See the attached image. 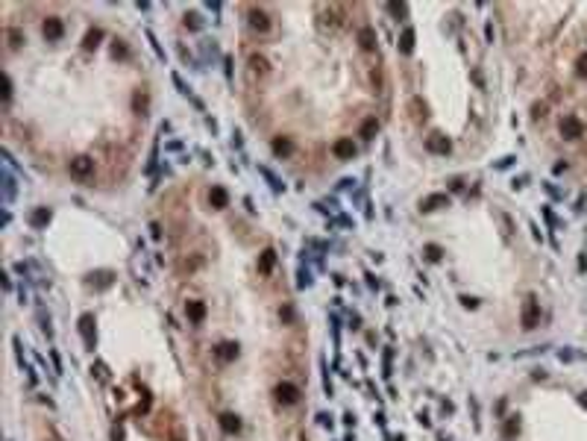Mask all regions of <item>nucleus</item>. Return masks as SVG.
Masks as SVG:
<instances>
[{
    "mask_svg": "<svg viewBox=\"0 0 587 441\" xmlns=\"http://www.w3.org/2000/svg\"><path fill=\"white\" fill-rule=\"evenodd\" d=\"M332 150H335L338 159H352V156H355V144H352V138H338Z\"/></svg>",
    "mask_w": 587,
    "mask_h": 441,
    "instance_id": "obj_8",
    "label": "nucleus"
},
{
    "mask_svg": "<svg viewBox=\"0 0 587 441\" xmlns=\"http://www.w3.org/2000/svg\"><path fill=\"white\" fill-rule=\"evenodd\" d=\"M209 200H211V206H214V209H226V203H229V194H226L221 185H214V189L209 191Z\"/></svg>",
    "mask_w": 587,
    "mask_h": 441,
    "instance_id": "obj_10",
    "label": "nucleus"
},
{
    "mask_svg": "<svg viewBox=\"0 0 587 441\" xmlns=\"http://www.w3.org/2000/svg\"><path fill=\"white\" fill-rule=\"evenodd\" d=\"M273 262H276V253H273V250L267 247V250L261 253V259H258V271H261V274H270Z\"/></svg>",
    "mask_w": 587,
    "mask_h": 441,
    "instance_id": "obj_14",
    "label": "nucleus"
},
{
    "mask_svg": "<svg viewBox=\"0 0 587 441\" xmlns=\"http://www.w3.org/2000/svg\"><path fill=\"white\" fill-rule=\"evenodd\" d=\"M581 403H584V406H587V391H584V394H581Z\"/></svg>",
    "mask_w": 587,
    "mask_h": 441,
    "instance_id": "obj_33",
    "label": "nucleus"
},
{
    "mask_svg": "<svg viewBox=\"0 0 587 441\" xmlns=\"http://www.w3.org/2000/svg\"><path fill=\"white\" fill-rule=\"evenodd\" d=\"M6 38H9V48H12V50H18V48L23 44V33H21V30H15V27H12L9 33H6Z\"/></svg>",
    "mask_w": 587,
    "mask_h": 441,
    "instance_id": "obj_22",
    "label": "nucleus"
},
{
    "mask_svg": "<svg viewBox=\"0 0 587 441\" xmlns=\"http://www.w3.org/2000/svg\"><path fill=\"white\" fill-rule=\"evenodd\" d=\"M399 50H402V53H411V50H414V30H402V36H399Z\"/></svg>",
    "mask_w": 587,
    "mask_h": 441,
    "instance_id": "obj_15",
    "label": "nucleus"
},
{
    "mask_svg": "<svg viewBox=\"0 0 587 441\" xmlns=\"http://www.w3.org/2000/svg\"><path fill=\"white\" fill-rule=\"evenodd\" d=\"M221 427H223V432H238V429H241V421L235 415H221Z\"/></svg>",
    "mask_w": 587,
    "mask_h": 441,
    "instance_id": "obj_16",
    "label": "nucleus"
},
{
    "mask_svg": "<svg viewBox=\"0 0 587 441\" xmlns=\"http://www.w3.org/2000/svg\"><path fill=\"white\" fill-rule=\"evenodd\" d=\"M461 303H464L467 309H476V306H479V300H476V297H461Z\"/></svg>",
    "mask_w": 587,
    "mask_h": 441,
    "instance_id": "obj_29",
    "label": "nucleus"
},
{
    "mask_svg": "<svg viewBox=\"0 0 587 441\" xmlns=\"http://www.w3.org/2000/svg\"><path fill=\"white\" fill-rule=\"evenodd\" d=\"M100 38H103V30H88V36H85V41H82V48L94 50L97 44H100Z\"/></svg>",
    "mask_w": 587,
    "mask_h": 441,
    "instance_id": "obj_17",
    "label": "nucleus"
},
{
    "mask_svg": "<svg viewBox=\"0 0 587 441\" xmlns=\"http://www.w3.org/2000/svg\"><path fill=\"white\" fill-rule=\"evenodd\" d=\"M376 130H379V121H376V118L364 121V127H361V138H370V135H373Z\"/></svg>",
    "mask_w": 587,
    "mask_h": 441,
    "instance_id": "obj_25",
    "label": "nucleus"
},
{
    "mask_svg": "<svg viewBox=\"0 0 587 441\" xmlns=\"http://www.w3.org/2000/svg\"><path fill=\"white\" fill-rule=\"evenodd\" d=\"M531 112H534V118H543V112H546V106H543V103H537V106L531 109Z\"/></svg>",
    "mask_w": 587,
    "mask_h": 441,
    "instance_id": "obj_31",
    "label": "nucleus"
},
{
    "mask_svg": "<svg viewBox=\"0 0 587 441\" xmlns=\"http://www.w3.org/2000/svg\"><path fill=\"white\" fill-rule=\"evenodd\" d=\"M426 253H429V259H432V262H437V259L444 256V250H441L437 244H429V247H426Z\"/></svg>",
    "mask_w": 587,
    "mask_h": 441,
    "instance_id": "obj_27",
    "label": "nucleus"
},
{
    "mask_svg": "<svg viewBox=\"0 0 587 441\" xmlns=\"http://www.w3.org/2000/svg\"><path fill=\"white\" fill-rule=\"evenodd\" d=\"M47 221H50V209H38V212H33V218H30L33 227H44Z\"/></svg>",
    "mask_w": 587,
    "mask_h": 441,
    "instance_id": "obj_21",
    "label": "nucleus"
},
{
    "mask_svg": "<svg viewBox=\"0 0 587 441\" xmlns=\"http://www.w3.org/2000/svg\"><path fill=\"white\" fill-rule=\"evenodd\" d=\"M94 280H97V286H100V288H106L109 283H112V271H100V274L88 276V283H94Z\"/></svg>",
    "mask_w": 587,
    "mask_h": 441,
    "instance_id": "obj_24",
    "label": "nucleus"
},
{
    "mask_svg": "<svg viewBox=\"0 0 587 441\" xmlns=\"http://www.w3.org/2000/svg\"><path fill=\"white\" fill-rule=\"evenodd\" d=\"M437 206H449V197H446V194H432V197H426V200H423V212H434Z\"/></svg>",
    "mask_w": 587,
    "mask_h": 441,
    "instance_id": "obj_12",
    "label": "nucleus"
},
{
    "mask_svg": "<svg viewBox=\"0 0 587 441\" xmlns=\"http://www.w3.org/2000/svg\"><path fill=\"white\" fill-rule=\"evenodd\" d=\"M273 150H276L279 156H288L294 150V144L288 142V138H282V135H279V138H273Z\"/></svg>",
    "mask_w": 587,
    "mask_h": 441,
    "instance_id": "obj_19",
    "label": "nucleus"
},
{
    "mask_svg": "<svg viewBox=\"0 0 587 441\" xmlns=\"http://www.w3.org/2000/svg\"><path fill=\"white\" fill-rule=\"evenodd\" d=\"M68 171H70V177L88 179L94 174V159L91 156H74V159L68 162Z\"/></svg>",
    "mask_w": 587,
    "mask_h": 441,
    "instance_id": "obj_2",
    "label": "nucleus"
},
{
    "mask_svg": "<svg viewBox=\"0 0 587 441\" xmlns=\"http://www.w3.org/2000/svg\"><path fill=\"white\" fill-rule=\"evenodd\" d=\"M426 147L432 150V153H441V156H446L449 150H452V142L446 138V135H441V132H434L432 138H426Z\"/></svg>",
    "mask_w": 587,
    "mask_h": 441,
    "instance_id": "obj_6",
    "label": "nucleus"
},
{
    "mask_svg": "<svg viewBox=\"0 0 587 441\" xmlns=\"http://www.w3.org/2000/svg\"><path fill=\"white\" fill-rule=\"evenodd\" d=\"M520 432V417H508V424H505V435H517Z\"/></svg>",
    "mask_w": 587,
    "mask_h": 441,
    "instance_id": "obj_26",
    "label": "nucleus"
},
{
    "mask_svg": "<svg viewBox=\"0 0 587 441\" xmlns=\"http://www.w3.org/2000/svg\"><path fill=\"white\" fill-rule=\"evenodd\" d=\"M561 135L564 138H581V135H584V124L575 118V115H567V118L561 121Z\"/></svg>",
    "mask_w": 587,
    "mask_h": 441,
    "instance_id": "obj_5",
    "label": "nucleus"
},
{
    "mask_svg": "<svg viewBox=\"0 0 587 441\" xmlns=\"http://www.w3.org/2000/svg\"><path fill=\"white\" fill-rule=\"evenodd\" d=\"M185 312H188V318H191V321H203V318H206V303L191 300V303L185 306Z\"/></svg>",
    "mask_w": 587,
    "mask_h": 441,
    "instance_id": "obj_13",
    "label": "nucleus"
},
{
    "mask_svg": "<svg viewBox=\"0 0 587 441\" xmlns=\"http://www.w3.org/2000/svg\"><path fill=\"white\" fill-rule=\"evenodd\" d=\"M91 323H94V318H91V315H82L80 327H82V333H85V344H88V347H94V338H91Z\"/></svg>",
    "mask_w": 587,
    "mask_h": 441,
    "instance_id": "obj_18",
    "label": "nucleus"
},
{
    "mask_svg": "<svg viewBox=\"0 0 587 441\" xmlns=\"http://www.w3.org/2000/svg\"><path fill=\"white\" fill-rule=\"evenodd\" d=\"M9 97H12V80L6 77V91H3V100H9Z\"/></svg>",
    "mask_w": 587,
    "mask_h": 441,
    "instance_id": "obj_32",
    "label": "nucleus"
},
{
    "mask_svg": "<svg viewBox=\"0 0 587 441\" xmlns=\"http://www.w3.org/2000/svg\"><path fill=\"white\" fill-rule=\"evenodd\" d=\"M250 68H253V74H258V77H267V74H270L267 59H264V56H258V53H253V56H250Z\"/></svg>",
    "mask_w": 587,
    "mask_h": 441,
    "instance_id": "obj_11",
    "label": "nucleus"
},
{
    "mask_svg": "<svg viewBox=\"0 0 587 441\" xmlns=\"http://www.w3.org/2000/svg\"><path fill=\"white\" fill-rule=\"evenodd\" d=\"M217 356H221V359H235V356H238V344H232V341L221 344V347H217Z\"/></svg>",
    "mask_w": 587,
    "mask_h": 441,
    "instance_id": "obj_20",
    "label": "nucleus"
},
{
    "mask_svg": "<svg viewBox=\"0 0 587 441\" xmlns=\"http://www.w3.org/2000/svg\"><path fill=\"white\" fill-rule=\"evenodd\" d=\"M387 9H390V12H394V15H405V6H397V3H390Z\"/></svg>",
    "mask_w": 587,
    "mask_h": 441,
    "instance_id": "obj_30",
    "label": "nucleus"
},
{
    "mask_svg": "<svg viewBox=\"0 0 587 441\" xmlns=\"http://www.w3.org/2000/svg\"><path fill=\"white\" fill-rule=\"evenodd\" d=\"M41 33H44V38H50V41H56V38H62V33H65V27H62V21H59V18H47L44 24H41Z\"/></svg>",
    "mask_w": 587,
    "mask_h": 441,
    "instance_id": "obj_7",
    "label": "nucleus"
},
{
    "mask_svg": "<svg viewBox=\"0 0 587 441\" xmlns=\"http://www.w3.org/2000/svg\"><path fill=\"white\" fill-rule=\"evenodd\" d=\"M273 394H276V400H279L282 406H294L297 400H300V388H297L294 382H288V380H282Z\"/></svg>",
    "mask_w": 587,
    "mask_h": 441,
    "instance_id": "obj_3",
    "label": "nucleus"
},
{
    "mask_svg": "<svg viewBox=\"0 0 587 441\" xmlns=\"http://www.w3.org/2000/svg\"><path fill=\"white\" fill-rule=\"evenodd\" d=\"M408 106H411V112H414V118H417V121H423V118H426V103H423L420 97H414V100H411Z\"/></svg>",
    "mask_w": 587,
    "mask_h": 441,
    "instance_id": "obj_23",
    "label": "nucleus"
},
{
    "mask_svg": "<svg viewBox=\"0 0 587 441\" xmlns=\"http://www.w3.org/2000/svg\"><path fill=\"white\" fill-rule=\"evenodd\" d=\"M247 21H250V27H253L256 33H267L270 30V15L264 12V9H258V6H250Z\"/></svg>",
    "mask_w": 587,
    "mask_h": 441,
    "instance_id": "obj_4",
    "label": "nucleus"
},
{
    "mask_svg": "<svg viewBox=\"0 0 587 441\" xmlns=\"http://www.w3.org/2000/svg\"><path fill=\"white\" fill-rule=\"evenodd\" d=\"M376 41H379V38H376L373 27H361V30H358V44H361L364 50H376Z\"/></svg>",
    "mask_w": 587,
    "mask_h": 441,
    "instance_id": "obj_9",
    "label": "nucleus"
},
{
    "mask_svg": "<svg viewBox=\"0 0 587 441\" xmlns=\"http://www.w3.org/2000/svg\"><path fill=\"white\" fill-rule=\"evenodd\" d=\"M578 77H587V53L578 56Z\"/></svg>",
    "mask_w": 587,
    "mask_h": 441,
    "instance_id": "obj_28",
    "label": "nucleus"
},
{
    "mask_svg": "<svg viewBox=\"0 0 587 441\" xmlns=\"http://www.w3.org/2000/svg\"><path fill=\"white\" fill-rule=\"evenodd\" d=\"M520 323H523V330H534L540 323V303L534 294H528L526 303H523V315H520Z\"/></svg>",
    "mask_w": 587,
    "mask_h": 441,
    "instance_id": "obj_1",
    "label": "nucleus"
}]
</instances>
